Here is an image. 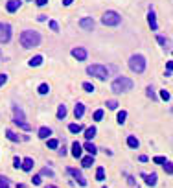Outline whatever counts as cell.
Listing matches in <instances>:
<instances>
[{"mask_svg": "<svg viewBox=\"0 0 173 188\" xmlns=\"http://www.w3.org/2000/svg\"><path fill=\"white\" fill-rule=\"evenodd\" d=\"M162 166H164V171H166V173H170V175H173V162H170V161H166V162H164Z\"/></svg>", "mask_w": 173, "mask_h": 188, "instance_id": "23", "label": "cell"}, {"mask_svg": "<svg viewBox=\"0 0 173 188\" xmlns=\"http://www.w3.org/2000/svg\"><path fill=\"white\" fill-rule=\"evenodd\" d=\"M6 137H7L9 140H13V142H19V135H15L13 131H6Z\"/></svg>", "mask_w": 173, "mask_h": 188, "instance_id": "29", "label": "cell"}, {"mask_svg": "<svg viewBox=\"0 0 173 188\" xmlns=\"http://www.w3.org/2000/svg\"><path fill=\"white\" fill-rule=\"evenodd\" d=\"M19 7H20V0H9L7 6H6V9H7L9 13H15Z\"/></svg>", "mask_w": 173, "mask_h": 188, "instance_id": "10", "label": "cell"}, {"mask_svg": "<svg viewBox=\"0 0 173 188\" xmlns=\"http://www.w3.org/2000/svg\"><path fill=\"white\" fill-rule=\"evenodd\" d=\"M81 129H83V127H81L79 124H70L68 125V131H70V133H76V135L81 131Z\"/></svg>", "mask_w": 173, "mask_h": 188, "instance_id": "25", "label": "cell"}, {"mask_svg": "<svg viewBox=\"0 0 173 188\" xmlns=\"http://www.w3.org/2000/svg\"><path fill=\"white\" fill-rule=\"evenodd\" d=\"M81 149H83V147H81V144H79V142H74V144H72V155H74L76 159H79V157H81Z\"/></svg>", "mask_w": 173, "mask_h": 188, "instance_id": "13", "label": "cell"}, {"mask_svg": "<svg viewBox=\"0 0 173 188\" xmlns=\"http://www.w3.org/2000/svg\"><path fill=\"white\" fill-rule=\"evenodd\" d=\"M46 2H48V0H35V4H37V6H44Z\"/></svg>", "mask_w": 173, "mask_h": 188, "instance_id": "45", "label": "cell"}, {"mask_svg": "<svg viewBox=\"0 0 173 188\" xmlns=\"http://www.w3.org/2000/svg\"><path fill=\"white\" fill-rule=\"evenodd\" d=\"M50 28H52L54 31H59V24L55 21H50Z\"/></svg>", "mask_w": 173, "mask_h": 188, "instance_id": "40", "label": "cell"}, {"mask_svg": "<svg viewBox=\"0 0 173 188\" xmlns=\"http://www.w3.org/2000/svg\"><path fill=\"white\" fill-rule=\"evenodd\" d=\"M20 44L24 48H33V46H39L41 44V35L35 30H24L20 33Z\"/></svg>", "mask_w": 173, "mask_h": 188, "instance_id": "1", "label": "cell"}, {"mask_svg": "<svg viewBox=\"0 0 173 188\" xmlns=\"http://www.w3.org/2000/svg\"><path fill=\"white\" fill-rule=\"evenodd\" d=\"M136 188H138V186H136Z\"/></svg>", "mask_w": 173, "mask_h": 188, "instance_id": "50", "label": "cell"}, {"mask_svg": "<svg viewBox=\"0 0 173 188\" xmlns=\"http://www.w3.org/2000/svg\"><path fill=\"white\" fill-rule=\"evenodd\" d=\"M44 188H57V186H54V185H46Z\"/></svg>", "mask_w": 173, "mask_h": 188, "instance_id": "49", "label": "cell"}, {"mask_svg": "<svg viewBox=\"0 0 173 188\" xmlns=\"http://www.w3.org/2000/svg\"><path fill=\"white\" fill-rule=\"evenodd\" d=\"M147 21H149V26H151V30H156L158 26H156V17H155L153 11H149V15H147Z\"/></svg>", "mask_w": 173, "mask_h": 188, "instance_id": "15", "label": "cell"}, {"mask_svg": "<svg viewBox=\"0 0 173 188\" xmlns=\"http://www.w3.org/2000/svg\"><path fill=\"white\" fill-rule=\"evenodd\" d=\"M31 181H33V185H35V186H39V185H41V175H35Z\"/></svg>", "mask_w": 173, "mask_h": 188, "instance_id": "41", "label": "cell"}, {"mask_svg": "<svg viewBox=\"0 0 173 188\" xmlns=\"http://www.w3.org/2000/svg\"><path fill=\"white\" fill-rule=\"evenodd\" d=\"M160 98H162L164 102H168V100H170V92H168V90H160Z\"/></svg>", "mask_w": 173, "mask_h": 188, "instance_id": "35", "label": "cell"}, {"mask_svg": "<svg viewBox=\"0 0 173 188\" xmlns=\"http://www.w3.org/2000/svg\"><path fill=\"white\" fill-rule=\"evenodd\" d=\"M37 19H39V21H41V22H44V21H46V15H39Z\"/></svg>", "mask_w": 173, "mask_h": 188, "instance_id": "47", "label": "cell"}, {"mask_svg": "<svg viewBox=\"0 0 173 188\" xmlns=\"http://www.w3.org/2000/svg\"><path fill=\"white\" fill-rule=\"evenodd\" d=\"M50 135H52V129H50V127H41V129H39V137H41V138H48Z\"/></svg>", "mask_w": 173, "mask_h": 188, "instance_id": "14", "label": "cell"}, {"mask_svg": "<svg viewBox=\"0 0 173 188\" xmlns=\"http://www.w3.org/2000/svg\"><path fill=\"white\" fill-rule=\"evenodd\" d=\"M72 2H74V0H63V4H65V6H70Z\"/></svg>", "mask_w": 173, "mask_h": 188, "instance_id": "48", "label": "cell"}, {"mask_svg": "<svg viewBox=\"0 0 173 188\" xmlns=\"http://www.w3.org/2000/svg\"><path fill=\"white\" fill-rule=\"evenodd\" d=\"M96 179L98 181H103V179H105V170H103V168H98L96 170Z\"/></svg>", "mask_w": 173, "mask_h": 188, "instance_id": "28", "label": "cell"}, {"mask_svg": "<svg viewBox=\"0 0 173 188\" xmlns=\"http://www.w3.org/2000/svg\"><path fill=\"white\" fill-rule=\"evenodd\" d=\"M79 26H81L83 30H92V28H94V19L85 17V19H81V21H79Z\"/></svg>", "mask_w": 173, "mask_h": 188, "instance_id": "9", "label": "cell"}, {"mask_svg": "<svg viewBox=\"0 0 173 188\" xmlns=\"http://www.w3.org/2000/svg\"><path fill=\"white\" fill-rule=\"evenodd\" d=\"M83 114H85V105L76 104V107H74V116H76V118H81Z\"/></svg>", "mask_w": 173, "mask_h": 188, "instance_id": "12", "label": "cell"}, {"mask_svg": "<svg viewBox=\"0 0 173 188\" xmlns=\"http://www.w3.org/2000/svg\"><path fill=\"white\" fill-rule=\"evenodd\" d=\"M41 175H48V177H54V171H52V170H48V168H44V170L41 171Z\"/></svg>", "mask_w": 173, "mask_h": 188, "instance_id": "38", "label": "cell"}, {"mask_svg": "<svg viewBox=\"0 0 173 188\" xmlns=\"http://www.w3.org/2000/svg\"><path fill=\"white\" fill-rule=\"evenodd\" d=\"M87 74H90V76H94L98 80L105 81V80L109 78V68H105L103 65H90V66L87 68Z\"/></svg>", "mask_w": 173, "mask_h": 188, "instance_id": "3", "label": "cell"}, {"mask_svg": "<svg viewBox=\"0 0 173 188\" xmlns=\"http://www.w3.org/2000/svg\"><path fill=\"white\" fill-rule=\"evenodd\" d=\"M125 118H127V113H125V111H120V113H118V116H116L118 124H123V122H125Z\"/></svg>", "mask_w": 173, "mask_h": 188, "instance_id": "26", "label": "cell"}, {"mask_svg": "<svg viewBox=\"0 0 173 188\" xmlns=\"http://www.w3.org/2000/svg\"><path fill=\"white\" fill-rule=\"evenodd\" d=\"M107 107H109V109H116V107H118V102H116V100H109V102H107Z\"/></svg>", "mask_w": 173, "mask_h": 188, "instance_id": "37", "label": "cell"}, {"mask_svg": "<svg viewBox=\"0 0 173 188\" xmlns=\"http://www.w3.org/2000/svg\"><path fill=\"white\" fill-rule=\"evenodd\" d=\"M127 144H129V147H138V144H140V142H138V138H136V137H133V135H131V137L127 138Z\"/></svg>", "mask_w": 173, "mask_h": 188, "instance_id": "21", "label": "cell"}, {"mask_svg": "<svg viewBox=\"0 0 173 188\" xmlns=\"http://www.w3.org/2000/svg\"><path fill=\"white\" fill-rule=\"evenodd\" d=\"M83 89H85L87 92H94V89H96V87H94V85H90V83H83Z\"/></svg>", "mask_w": 173, "mask_h": 188, "instance_id": "33", "label": "cell"}, {"mask_svg": "<svg viewBox=\"0 0 173 188\" xmlns=\"http://www.w3.org/2000/svg\"><path fill=\"white\" fill-rule=\"evenodd\" d=\"M101 21H103L105 26H118L120 21H122V17H120L116 11H107V13L103 15V19H101Z\"/></svg>", "mask_w": 173, "mask_h": 188, "instance_id": "5", "label": "cell"}, {"mask_svg": "<svg viewBox=\"0 0 173 188\" xmlns=\"http://www.w3.org/2000/svg\"><path fill=\"white\" fill-rule=\"evenodd\" d=\"M156 41L160 42V44H166V39H164L162 35H158V37H156Z\"/></svg>", "mask_w": 173, "mask_h": 188, "instance_id": "43", "label": "cell"}, {"mask_svg": "<svg viewBox=\"0 0 173 188\" xmlns=\"http://www.w3.org/2000/svg\"><path fill=\"white\" fill-rule=\"evenodd\" d=\"M133 89V81L129 80V78H118V80H114L113 81V85H111V90L114 92V94H120V92H127V90H131Z\"/></svg>", "mask_w": 173, "mask_h": 188, "instance_id": "2", "label": "cell"}, {"mask_svg": "<svg viewBox=\"0 0 173 188\" xmlns=\"http://www.w3.org/2000/svg\"><path fill=\"white\" fill-rule=\"evenodd\" d=\"M85 149H87V151H89L90 155H94V153H96V151H98V147L94 146L92 142H87V144H85Z\"/></svg>", "mask_w": 173, "mask_h": 188, "instance_id": "24", "label": "cell"}, {"mask_svg": "<svg viewBox=\"0 0 173 188\" xmlns=\"http://www.w3.org/2000/svg\"><path fill=\"white\" fill-rule=\"evenodd\" d=\"M166 161H168L166 157H155V159H153V162H156V164H164Z\"/></svg>", "mask_w": 173, "mask_h": 188, "instance_id": "36", "label": "cell"}, {"mask_svg": "<svg viewBox=\"0 0 173 188\" xmlns=\"http://www.w3.org/2000/svg\"><path fill=\"white\" fill-rule=\"evenodd\" d=\"M66 171H68L70 175H74V177H76V181L79 183V186H87V179H85V175H83L79 170H76V168H68Z\"/></svg>", "mask_w": 173, "mask_h": 188, "instance_id": "7", "label": "cell"}, {"mask_svg": "<svg viewBox=\"0 0 173 188\" xmlns=\"http://www.w3.org/2000/svg\"><path fill=\"white\" fill-rule=\"evenodd\" d=\"M98 131H96V127H87V131H85V137H87V140H90V138H94V135H96Z\"/></svg>", "mask_w": 173, "mask_h": 188, "instance_id": "18", "label": "cell"}, {"mask_svg": "<svg viewBox=\"0 0 173 188\" xmlns=\"http://www.w3.org/2000/svg\"><path fill=\"white\" fill-rule=\"evenodd\" d=\"M6 81H7V76H6V74H0V87L6 83Z\"/></svg>", "mask_w": 173, "mask_h": 188, "instance_id": "42", "label": "cell"}, {"mask_svg": "<svg viewBox=\"0 0 173 188\" xmlns=\"http://www.w3.org/2000/svg\"><path fill=\"white\" fill-rule=\"evenodd\" d=\"M48 90H50V85H46V83L39 85V94H48Z\"/></svg>", "mask_w": 173, "mask_h": 188, "instance_id": "27", "label": "cell"}, {"mask_svg": "<svg viewBox=\"0 0 173 188\" xmlns=\"http://www.w3.org/2000/svg\"><path fill=\"white\" fill-rule=\"evenodd\" d=\"M41 63H42V55H33V57L28 61V65H30V66H39Z\"/></svg>", "mask_w": 173, "mask_h": 188, "instance_id": "17", "label": "cell"}, {"mask_svg": "<svg viewBox=\"0 0 173 188\" xmlns=\"http://www.w3.org/2000/svg\"><path fill=\"white\" fill-rule=\"evenodd\" d=\"M20 162H22V161H20L19 157H17V159H15V164H13V166H15V168H20Z\"/></svg>", "mask_w": 173, "mask_h": 188, "instance_id": "44", "label": "cell"}, {"mask_svg": "<svg viewBox=\"0 0 173 188\" xmlns=\"http://www.w3.org/2000/svg\"><path fill=\"white\" fill-rule=\"evenodd\" d=\"M0 188H9V181L4 179V177H0Z\"/></svg>", "mask_w": 173, "mask_h": 188, "instance_id": "34", "label": "cell"}, {"mask_svg": "<svg viewBox=\"0 0 173 188\" xmlns=\"http://www.w3.org/2000/svg\"><path fill=\"white\" fill-rule=\"evenodd\" d=\"M146 94L151 98V100H156V94H155V90L151 89V87H147V90H146Z\"/></svg>", "mask_w": 173, "mask_h": 188, "instance_id": "32", "label": "cell"}, {"mask_svg": "<svg viewBox=\"0 0 173 188\" xmlns=\"http://www.w3.org/2000/svg\"><path fill=\"white\" fill-rule=\"evenodd\" d=\"M146 177V185H149V186H155L156 185V175L151 173V175H144Z\"/></svg>", "mask_w": 173, "mask_h": 188, "instance_id": "19", "label": "cell"}, {"mask_svg": "<svg viewBox=\"0 0 173 188\" xmlns=\"http://www.w3.org/2000/svg\"><path fill=\"white\" fill-rule=\"evenodd\" d=\"M11 39V26L6 22H0V44L7 42Z\"/></svg>", "mask_w": 173, "mask_h": 188, "instance_id": "6", "label": "cell"}, {"mask_svg": "<svg viewBox=\"0 0 173 188\" xmlns=\"http://www.w3.org/2000/svg\"><path fill=\"white\" fill-rule=\"evenodd\" d=\"M66 116V107L65 105H59V109H57V118L59 120H63Z\"/></svg>", "mask_w": 173, "mask_h": 188, "instance_id": "22", "label": "cell"}, {"mask_svg": "<svg viewBox=\"0 0 173 188\" xmlns=\"http://www.w3.org/2000/svg\"><path fill=\"white\" fill-rule=\"evenodd\" d=\"M13 122L17 124V122H24V113L20 111L19 107H15V118H13Z\"/></svg>", "mask_w": 173, "mask_h": 188, "instance_id": "16", "label": "cell"}, {"mask_svg": "<svg viewBox=\"0 0 173 188\" xmlns=\"http://www.w3.org/2000/svg\"><path fill=\"white\" fill-rule=\"evenodd\" d=\"M72 55L76 57L77 61H85L87 59V50L85 48H74L72 50Z\"/></svg>", "mask_w": 173, "mask_h": 188, "instance_id": "8", "label": "cell"}, {"mask_svg": "<svg viewBox=\"0 0 173 188\" xmlns=\"http://www.w3.org/2000/svg\"><path fill=\"white\" fill-rule=\"evenodd\" d=\"M33 164H35V162H33V159H30V157H28V159H24V161L20 162V168H22L24 171H30V170L33 168Z\"/></svg>", "mask_w": 173, "mask_h": 188, "instance_id": "11", "label": "cell"}, {"mask_svg": "<svg viewBox=\"0 0 173 188\" xmlns=\"http://www.w3.org/2000/svg\"><path fill=\"white\" fill-rule=\"evenodd\" d=\"M92 162H94L92 155H89V157H85V159L81 161V166H83V168H90V166H92Z\"/></svg>", "mask_w": 173, "mask_h": 188, "instance_id": "20", "label": "cell"}, {"mask_svg": "<svg viewBox=\"0 0 173 188\" xmlns=\"http://www.w3.org/2000/svg\"><path fill=\"white\" fill-rule=\"evenodd\" d=\"M57 146H59V142L55 138H50V140H48V147H50V149H57Z\"/></svg>", "mask_w": 173, "mask_h": 188, "instance_id": "30", "label": "cell"}, {"mask_svg": "<svg viewBox=\"0 0 173 188\" xmlns=\"http://www.w3.org/2000/svg\"><path fill=\"white\" fill-rule=\"evenodd\" d=\"M166 70H168V74H166V76H170V72H173V61L166 63Z\"/></svg>", "mask_w": 173, "mask_h": 188, "instance_id": "39", "label": "cell"}, {"mask_svg": "<svg viewBox=\"0 0 173 188\" xmlns=\"http://www.w3.org/2000/svg\"><path fill=\"white\" fill-rule=\"evenodd\" d=\"M129 68L136 74H142L146 70V57L144 55H133L129 59Z\"/></svg>", "mask_w": 173, "mask_h": 188, "instance_id": "4", "label": "cell"}, {"mask_svg": "<svg viewBox=\"0 0 173 188\" xmlns=\"http://www.w3.org/2000/svg\"><path fill=\"white\" fill-rule=\"evenodd\" d=\"M138 161H140V162H147V157H146V155H140V159H138Z\"/></svg>", "mask_w": 173, "mask_h": 188, "instance_id": "46", "label": "cell"}, {"mask_svg": "<svg viewBox=\"0 0 173 188\" xmlns=\"http://www.w3.org/2000/svg\"><path fill=\"white\" fill-rule=\"evenodd\" d=\"M94 120H96V122L103 120V111H101V109H98L96 113H94Z\"/></svg>", "mask_w": 173, "mask_h": 188, "instance_id": "31", "label": "cell"}]
</instances>
